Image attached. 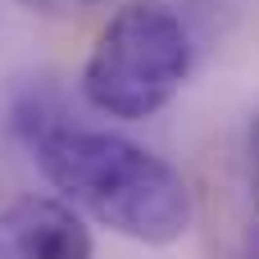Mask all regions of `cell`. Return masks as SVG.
<instances>
[{
    "label": "cell",
    "instance_id": "1",
    "mask_svg": "<svg viewBox=\"0 0 259 259\" xmlns=\"http://www.w3.org/2000/svg\"><path fill=\"white\" fill-rule=\"evenodd\" d=\"M32 155L73 209L127 241L173 246L191 228V191L182 173L118 132L41 127Z\"/></svg>",
    "mask_w": 259,
    "mask_h": 259
},
{
    "label": "cell",
    "instance_id": "2",
    "mask_svg": "<svg viewBox=\"0 0 259 259\" xmlns=\"http://www.w3.org/2000/svg\"><path fill=\"white\" fill-rule=\"evenodd\" d=\"M191 73V36L182 18L159 0L123 5L96 36L82 64V96L109 118L159 114Z\"/></svg>",
    "mask_w": 259,
    "mask_h": 259
},
{
    "label": "cell",
    "instance_id": "3",
    "mask_svg": "<svg viewBox=\"0 0 259 259\" xmlns=\"http://www.w3.org/2000/svg\"><path fill=\"white\" fill-rule=\"evenodd\" d=\"M91 232L68 200L23 196L0 209V259H91Z\"/></svg>",
    "mask_w": 259,
    "mask_h": 259
},
{
    "label": "cell",
    "instance_id": "4",
    "mask_svg": "<svg viewBox=\"0 0 259 259\" xmlns=\"http://www.w3.org/2000/svg\"><path fill=\"white\" fill-rule=\"evenodd\" d=\"M36 9H73V5H100V0H27Z\"/></svg>",
    "mask_w": 259,
    "mask_h": 259
},
{
    "label": "cell",
    "instance_id": "5",
    "mask_svg": "<svg viewBox=\"0 0 259 259\" xmlns=\"http://www.w3.org/2000/svg\"><path fill=\"white\" fill-rule=\"evenodd\" d=\"M250 150H255V209H259V118H255V132H250Z\"/></svg>",
    "mask_w": 259,
    "mask_h": 259
},
{
    "label": "cell",
    "instance_id": "6",
    "mask_svg": "<svg viewBox=\"0 0 259 259\" xmlns=\"http://www.w3.org/2000/svg\"><path fill=\"white\" fill-rule=\"evenodd\" d=\"M246 259H259V232L250 237V246H246Z\"/></svg>",
    "mask_w": 259,
    "mask_h": 259
}]
</instances>
